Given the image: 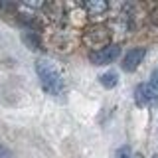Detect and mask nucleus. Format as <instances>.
Masks as SVG:
<instances>
[{"mask_svg":"<svg viewBox=\"0 0 158 158\" xmlns=\"http://www.w3.org/2000/svg\"><path fill=\"white\" fill-rule=\"evenodd\" d=\"M146 57V48H132L131 52L125 56V59H123V69L125 71H135V69L142 63V59Z\"/></svg>","mask_w":158,"mask_h":158,"instance_id":"nucleus-3","label":"nucleus"},{"mask_svg":"<svg viewBox=\"0 0 158 158\" xmlns=\"http://www.w3.org/2000/svg\"><path fill=\"white\" fill-rule=\"evenodd\" d=\"M146 89V97H148V105H154L158 103V69L150 73V79H148V83L144 85Z\"/></svg>","mask_w":158,"mask_h":158,"instance_id":"nucleus-4","label":"nucleus"},{"mask_svg":"<svg viewBox=\"0 0 158 158\" xmlns=\"http://www.w3.org/2000/svg\"><path fill=\"white\" fill-rule=\"evenodd\" d=\"M24 42L30 44V49H40V42H38V38L34 36V34L26 32V34H24Z\"/></svg>","mask_w":158,"mask_h":158,"instance_id":"nucleus-8","label":"nucleus"},{"mask_svg":"<svg viewBox=\"0 0 158 158\" xmlns=\"http://www.w3.org/2000/svg\"><path fill=\"white\" fill-rule=\"evenodd\" d=\"M135 101L138 107H146L148 105V97H146V89L144 85H138L136 91H135Z\"/></svg>","mask_w":158,"mask_h":158,"instance_id":"nucleus-7","label":"nucleus"},{"mask_svg":"<svg viewBox=\"0 0 158 158\" xmlns=\"http://www.w3.org/2000/svg\"><path fill=\"white\" fill-rule=\"evenodd\" d=\"M121 56V48L117 46V44H111V46H105L101 49H97V52H93L89 59H91L93 65H109V63H113L115 59Z\"/></svg>","mask_w":158,"mask_h":158,"instance_id":"nucleus-2","label":"nucleus"},{"mask_svg":"<svg viewBox=\"0 0 158 158\" xmlns=\"http://www.w3.org/2000/svg\"><path fill=\"white\" fill-rule=\"evenodd\" d=\"M99 83H101L105 89H113L118 83V75L115 71H107V73H103V75L99 77Z\"/></svg>","mask_w":158,"mask_h":158,"instance_id":"nucleus-6","label":"nucleus"},{"mask_svg":"<svg viewBox=\"0 0 158 158\" xmlns=\"http://www.w3.org/2000/svg\"><path fill=\"white\" fill-rule=\"evenodd\" d=\"M83 8L89 12V16H101V14L107 12L109 4L105 2V0H89V2L83 4Z\"/></svg>","mask_w":158,"mask_h":158,"instance_id":"nucleus-5","label":"nucleus"},{"mask_svg":"<svg viewBox=\"0 0 158 158\" xmlns=\"http://www.w3.org/2000/svg\"><path fill=\"white\" fill-rule=\"evenodd\" d=\"M36 73L40 77L42 89L48 95L57 97L65 91V75L56 61H52L48 57H40L36 61Z\"/></svg>","mask_w":158,"mask_h":158,"instance_id":"nucleus-1","label":"nucleus"},{"mask_svg":"<svg viewBox=\"0 0 158 158\" xmlns=\"http://www.w3.org/2000/svg\"><path fill=\"white\" fill-rule=\"evenodd\" d=\"M117 158H131V150L125 146V148H118V152H117Z\"/></svg>","mask_w":158,"mask_h":158,"instance_id":"nucleus-9","label":"nucleus"},{"mask_svg":"<svg viewBox=\"0 0 158 158\" xmlns=\"http://www.w3.org/2000/svg\"><path fill=\"white\" fill-rule=\"evenodd\" d=\"M152 158H158V152H156V154H154V156H152Z\"/></svg>","mask_w":158,"mask_h":158,"instance_id":"nucleus-10","label":"nucleus"}]
</instances>
